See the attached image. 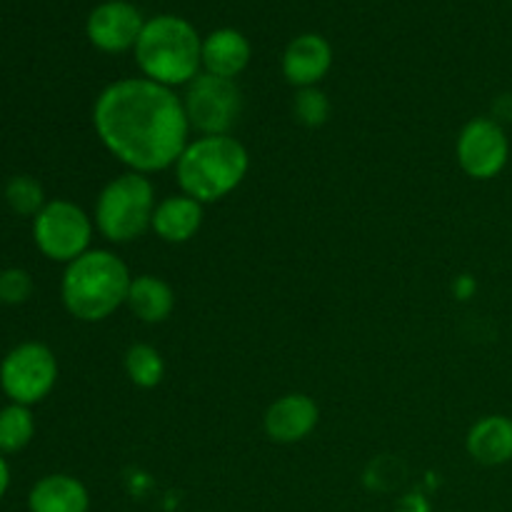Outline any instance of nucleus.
I'll use <instances>...</instances> for the list:
<instances>
[{
    "label": "nucleus",
    "mask_w": 512,
    "mask_h": 512,
    "mask_svg": "<svg viewBox=\"0 0 512 512\" xmlns=\"http://www.w3.org/2000/svg\"><path fill=\"white\" fill-rule=\"evenodd\" d=\"M93 128L115 160L143 175L175 168L193 133L183 98L143 75L115 80L100 90L93 103Z\"/></svg>",
    "instance_id": "1"
},
{
    "label": "nucleus",
    "mask_w": 512,
    "mask_h": 512,
    "mask_svg": "<svg viewBox=\"0 0 512 512\" xmlns=\"http://www.w3.org/2000/svg\"><path fill=\"white\" fill-rule=\"evenodd\" d=\"M135 63L143 78L165 88H185L203 73V38L180 15H155L135 43Z\"/></svg>",
    "instance_id": "2"
},
{
    "label": "nucleus",
    "mask_w": 512,
    "mask_h": 512,
    "mask_svg": "<svg viewBox=\"0 0 512 512\" xmlns=\"http://www.w3.org/2000/svg\"><path fill=\"white\" fill-rule=\"evenodd\" d=\"M128 265L113 250H93L65 265L60 280V298L65 310L83 323H100L118 313L128 300L130 290Z\"/></svg>",
    "instance_id": "3"
},
{
    "label": "nucleus",
    "mask_w": 512,
    "mask_h": 512,
    "mask_svg": "<svg viewBox=\"0 0 512 512\" xmlns=\"http://www.w3.org/2000/svg\"><path fill=\"white\" fill-rule=\"evenodd\" d=\"M173 170L180 193L210 205L243 185L250 155L233 135H198L185 145Z\"/></svg>",
    "instance_id": "4"
},
{
    "label": "nucleus",
    "mask_w": 512,
    "mask_h": 512,
    "mask_svg": "<svg viewBox=\"0 0 512 512\" xmlns=\"http://www.w3.org/2000/svg\"><path fill=\"white\" fill-rule=\"evenodd\" d=\"M155 185L148 175L125 170L103 185L93 210L95 230L113 245H128L143 238L153 223Z\"/></svg>",
    "instance_id": "5"
},
{
    "label": "nucleus",
    "mask_w": 512,
    "mask_h": 512,
    "mask_svg": "<svg viewBox=\"0 0 512 512\" xmlns=\"http://www.w3.org/2000/svg\"><path fill=\"white\" fill-rule=\"evenodd\" d=\"M95 223L73 200H48L33 218V240L53 263H73L90 250Z\"/></svg>",
    "instance_id": "6"
},
{
    "label": "nucleus",
    "mask_w": 512,
    "mask_h": 512,
    "mask_svg": "<svg viewBox=\"0 0 512 512\" xmlns=\"http://www.w3.org/2000/svg\"><path fill=\"white\" fill-rule=\"evenodd\" d=\"M183 98L190 130L198 135H230L243 113V93L235 80L200 73L185 85Z\"/></svg>",
    "instance_id": "7"
},
{
    "label": "nucleus",
    "mask_w": 512,
    "mask_h": 512,
    "mask_svg": "<svg viewBox=\"0 0 512 512\" xmlns=\"http://www.w3.org/2000/svg\"><path fill=\"white\" fill-rule=\"evenodd\" d=\"M58 383V360L43 343H20L0 363V388L10 403H43Z\"/></svg>",
    "instance_id": "8"
},
{
    "label": "nucleus",
    "mask_w": 512,
    "mask_h": 512,
    "mask_svg": "<svg viewBox=\"0 0 512 512\" xmlns=\"http://www.w3.org/2000/svg\"><path fill=\"white\" fill-rule=\"evenodd\" d=\"M460 170L473 180H493L510 160V140L495 118H473L463 125L455 143Z\"/></svg>",
    "instance_id": "9"
},
{
    "label": "nucleus",
    "mask_w": 512,
    "mask_h": 512,
    "mask_svg": "<svg viewBox=\"0 0 512 512\" xmlns=\"http://www.w3.org/2000/svg\"><path fill=\"white\" fill-rule=\"evenodd\" d=\"M145 28V18L128 0H105L95 5L85 23V33L93 48L100 53H125L135 50L140 33Z\"/></svg>",
    "instance_id": "10"
},
{
    "label": "nucleus",
    "mask_w": 512,
    "mask_h": 512,
    "mask_svg": "<svg viewBox=\"0 0 512 512\" xmlns=\"http://www.w3.org/2000/svg\"><path fill=\"white\" fill-rule=\"evenodd\" d=\"M320 423V408L310 395L288 393L273 400L263 415V430L273 443L293 445L310 438Z\"/></svg>",
    "instance_id": "11"
},
{
    "label": "nucleus",
    "mask_w": 512,
    "mask_h": 512,
    "mask_svg": "<svg viewBox=\"0 0 512 512\" xmlns=\"http://www.w3.org/2000/svg\"><path fill=\"white\" fill-rule=\"evenodd\" d=\"M280 68L295 90L318 88L333 68V45L318 33L298 35L285 48Z\"/></svg>",
    "instance_id": "12"
},
{
    "label": "nucleus",
    "mask_w": 512,
    "mask_h": 512,
    "mask_svg": "<svg viewBox=\"0 0 512 512\" xmlns=\"http://www.w3.org/2000/svg\"><path fill=\"white\" fill-rule=\"evenodd\" d=\"M203 215V203H198V200H193L185 193H175L158 200L150 230H153L163 243L183 245L188 243V240H193L195 235H198V230L203 228Z\"/></svg>",
    "instance_id": "13"
},
{
    "label": "nucleus",
    "mask_w": 512,
    "mask_h": 512,
    "mask_svg": "<svg viewBox=\"0 0 512 512\" xmlns=\"http://www.w3.org/2000/svg\"><path fill=\"white\" fill-rule=\"evenodd\" d=\"M253 58L250 40L235 28H218L203 38V73L235 80Z\"/></svg>",
    "instance_id": "14"
},
{
    "label": "nucleus",
    "mask_w": 512,
    "mask_h": 512,
    "mask_svg": "<svg viewBox=\"0 0 512 512\" xmlns=\"http://www.w3.org/2000/svg\"><path fill=\"white\" fill-rule=\"evenodd\" d=\"M465 448L475 463L485 468H500L512 463V418L485 415L468 430Z\"/></svg>",
    "instance_id": "15"
},
{
    "label": "nucleus",
    "mask_w": 512,
    "mask_h": 512,
    "mask_svg": "<svg viewBox=\"0 0 512 512\" xmlns=\"http://www.w3.org/2000/svg\"><path fill=\"white\" fill-rule=\"evenodd\" d=\"M125 308L145 325H160L173 315L175 290L158 275H133Z\"/></svg>",
    "instance_id": "16"
},
{
    "label": "nucleus",
    "mask_w": 512,
    "mask_h": 512,
    "mask_svg": "<svg viewBox=\"0 0 512 512\" xmlns=\"http://www.w3.org/2000/svg\"><path fill=\"white\" fill-rule=\"evenodd\" d=\"M28 508L30 512H88L90 495L73 475H45L30 490Z\"/></svg>",
    "instance_id": "17"
},
{
    "label": "nucleus",
    "mask_w": 512,
    "mask_h": 512,
    "mask_svg": "<svg viewBox=\"0 0 512 512\" xmlns=\"http://www.w3.org/2000/svg\"><path fill=\"white\" fill-rule=\"evenodd\" d=\"M125 375L130 383L140 390H153L163 383L165 378V360L158 348L148 343H135L130 345L125 353Z\"/></svg>",
    "instance_id": "18"
},
{
    "label": "nucleus",
    "mask_w": 512,
    "mask_h": 512,
    "mask_svg": "<svg viewBox=\"0 0 512 512\" xmlns=\"http://www.w3.org/2000/svg\"><path fill=\"white\" fill-rule=\"evenodd\" d=\"M35 435V418L28 405L10 403L0 410V455L20 453Z\"/></svg>",
    "instance_id": "19"
},
{
    "label": "nucleus",
    "mask_w": 512,
    "mask_h": 512,
    "mask_svg": "<svg viewBox=\"0 0 512 512\" xmlns=\"http://www.w3.org/2000/svg\"><path fill=\"white\" fill-rule=\"evenodd\" d=\"M5 203L13 208V213L25 215V218H35L40 210L45 208V193L43 185L30 175H15L5 185Z\"/></svg>",
    "instance_id": "20"
},
{
    "label": "nucleus",
    "mask_w": 512,
    "mask_h": 512,
    "mask_svg": "<svg viewBox=\"0 0 512 512\" xmlns=\"http://www.w3.org/2000/svg\"><path fill=\"white\" fill-rule=\"evenodd\" d=\"M330 113H333V105H330L328 95L323 90H298V95L293 100V115L300 125H305V128H320V125L328 123Z\"/></svg>",
    "instance_id": "21"
},
{
    "label": "nucleus",
    "mask_w": 512,
    "mask_h": 512,
    "mask_svg": "<svg viewBox=\"0 0 512 512\" xmlns=\"http://www.w3.org/2000/svg\"><path fill=\"white\" fill-rule=\"evenodd\" d=\"M33 293V278L20 268H8L0 273V303L20 305Z\"/></svg>",
    "instance_id": "22"
},
{
    "label": "nucleus",
    "mask_w": 512,
    "mask_h": 512,
    "mask_svg": "<svg viewBox=\"0 0 512 512\" xmlns=\"http://www.w3.org/2000/svg\"><path fill=\"white\" fill-rule=\"evenodd\" d=\"M395 512H430V503L425 495L420 493H408L400 498L398 508H395Z\"/></svg>",
    "instance_id": "23"
},
{
    "label": "nucleus",
    "mask_w": 512,
    "mask_h": 512,
    "mask_svg": "<svg viewBox=\"0 0 512 512\" xmlns=\"http://www.w3.org/2000/svg\"><path fill=\"white\" fill-rule=\"evenodd\" d=\"M8 485H10V468H8V463H5L3 455H0V498L5 495Z\"/></svg>",
    "instance_id": "24"
},
{
    "label": "nucleus",
    "mask_w": 512,
    "mask_h": 512,
    "mask_svg": "<svg viewBox=\"0 0 512 512\" xmlns=\"http://www.w3.org/2000/svg\"><path fill=\"white\" fill-rule=\"evenodd\" d=\"M510 3H512V0H510Z\"/></svg>",
    "instance_id": "25"
}]
</instances>
